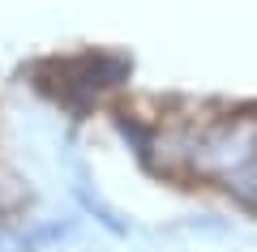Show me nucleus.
<instances>
[{"label":"nucleus","mask_w":257,"mask_h":252,"mask_svg":"<svg viewBox=\"0 0 257 252\" xmlns=\"http://www.w3.org/2000/svg\"><path fill=\"white\" fill-rule=\"evenodd\" d=\"M219 188L227 192L231 201H236L240 209H248V214H257V158H248L244 167H236V171H227L219 180Z\"/></svg>","instance_id":"f03ea898"},{"label":"nucleus","mask_w":257,"mask_h":252,"mask_svg":"<svg viewBox=\"0 0 257 252\" xmlns=\"http://www.w3.org/2000/svg\"><path fill=\"white\" fill-rule=\"evenodd\" d=\"M60 73L69 81H60L64 94H82L86 103L99 99L103 90H116V86H124L128 73H133V64L124 60V56H111V52H86V56H73V60H64Z\"/></svg>","instance_id":"f257e3e1"}]
</instances>
